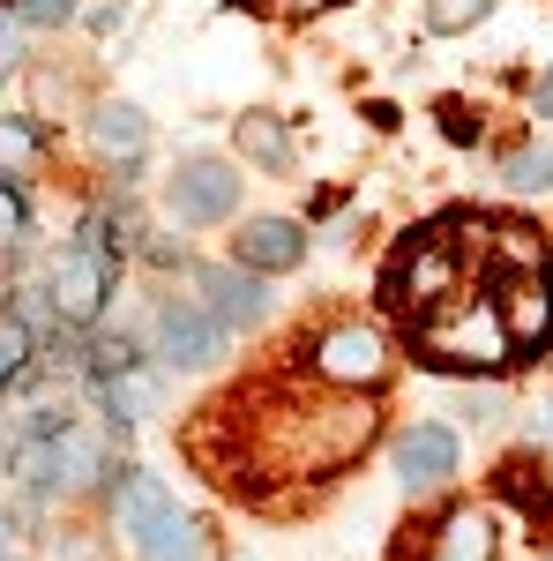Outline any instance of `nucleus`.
<instances>
[{"mask_svg":"<svg viewBox=\"0 0 553 561\" xmlns=\"http://www.w3.org/2000/svg\"><path fill=\"white\" fill-rule=\"evenodd\" d=\"M314 375H322V389H375L389 375V345L382 330H359V322H344V330H330L322 345H314Z\"/></svg>","mask_w":553,"mask_h":561,"instance_id":"7ed1b4c3","label":"nucleus"},{"mask_svg":"<svg viewBox=\"0 0 553 561\" xmlns=\"http://www.w3.org/2000/svg\"><path fill=\"white\" fill-rule=\"evenodd\" d=\"M240 150L255 165H292V135H285L277 113H240Z\"/></svg>","mask_w":553,"mask_h":561,"instance_id":"4468645a","label":"nucleus"},{"mask_svg":"<svg viewBox=\"0 0 553 561\" xmlns=\"http://www.w3.org/2000/svg\"><path fill=\"white\" fill-rule=\"evenodd\" d=\"M217 352H224V322H210V307L172 300L158 314V359L165 367H210Z\"/></svg>","mask_w":553,"mask_h":561,"instance_id":"0eeeda50","label":"nucleus"},{"mask_svg":"<svg viewBox=\"0 0 553 561\" xmlns=\"http://www.w3.org/2000/svg\"><path fill=\"white\" fill-rule=\"evenodd\" d=\"M299 248H307V232H299L292 217H255V225H240L232 262H240V270H255V277H269V270H292Z\"/></svg>","mask_w":553,"mask_h":561,"instance_id":"1a4fd4ad","label":"nucleus"},{"mask_svg":"<svg viewBox=\"0 0 553 561\" xmlns=\"http://www.w3.org/2000/svg\"><path fill=\"white\" fill-rule=\"evenodd\" d=\"M8 15H15V23H68L76 0H8Z\"/></svg>","mask_w":553,"mask_h":561,"instance_id":"aec40b11","label":"nucleus"},{"mask_svg":"<svg viewBox=\"0 0 553 561\" xmlns=\"http://www.w3.org/2000/svg\"><path fill=\"white\" fill-rule=\"evenodd\" d=\"M113 300V255L97 248V240H83L76 255L53 270V285H45V307L60 314V322H97V307Z\"/></svg>","mask_w":553,"mask_h":561,"instance_id":"20e7f679","label":"nucleus"},{"mask_svg":"<svg viewBox=\"0 0 553 561\" xmlns=\"http://www.w3.org/2000/svg\"><path fill=\"white\" fill-rule=\"evenodd\" d=\"M509 180L516 187H553V150H523V158H509Z\"/></svg>","mask_w":553,"mask_h":561,"instance_id":"6ab92c4d","label":"nucleus"},{"mask_svg":"<svg viewBox=\"0 0 553 561\" xmlns=\"http://www.w3.org/2000/svg\"><path fill=\"white\" fill-rule=\"evenodd\" d=\"M464 412H471V420H494V412H502V397H494V389H486V397L471 389V397H464Z\"/></svg>","mask_w":553,"mask_h":561,"instance_id":"4be33fe9","label":"nucleus"},{"mask_svg":"<svg viewBox=\"0 0 553 561\" xmlns=\"http://www.w3.org/2000/svg\"><path fill=\"white\" fill-rule=\"evenodd\" d=\"M23 232V203H15V187H0V248Z\"/></svg>","mask_w":553,"mask_h":561,"instance_id":"412c9836","label":"nucleus"},{"mask_svg":"<svg viewBox=\"0 0 553 561\" xmlns=\"http://www.w3.org/2000/svg\"><path fill=\"white\" fill-rule=\"evenodd\" d=\"M486 8H494V0H426V31L457 38V31H471V23H479Z\"/></svg>","mask_w":553,"mask_h":561,"instance_id":"f3484780","label":"nucleus"},{"mask_svg":"<svg viewBox=\"0 0 553 561\" xmlns=\"http://www.w3.org/2000/svg\"><path fill=\"white\" fill-rule=\"evenodd\" d=\"M426 561H494V524H486V510H449V517L434 524Z\"/></svg>","mask_w":553,"mask_h":561,"instance_id":"f8f14e48","label":"nucleus"},{"mask_svg":"<svg viewBox=\"0 0 553 561\" xmlns=\"http://www.w3.org/2000/svg\"><path fill=\"white\" fill-rule=\"evenodd\" d=\"M419 352L434 367H486V375L516 359L509 330H502V307L486 300V293H457L434 314H419Z\"/></svg>","mask_w":553,"mask_h":561,"instance_id":"f03ea898","label":"nucleus"},{"mask_svg":"<svg viewBox=\"0 0 553 561\" xmlns=\"http://www.w3.org/2000/svg\"><path fill=\"white\" fill-rule=\"evenodd\" d=\"M23 367H31V337H23V330L8 322V330H0V389L23 382Z\"/></svg>","mask_w":553,"mask_h":561,"instance_id":"a211bd4d","label":"nucleus"},{"mask_svg":"<svg viewBox=\"0 0 553 561\" xmlns=\"http://www.w3.org/2000/svg\"><path fill=\"white\" fill-rule=\"evenodd\" d=\"M539 113H546V121H553V68H546V76H539Z\"/></svg>","mask_w":553,"mask_h":561,"instance_id":"b1692460","label":"nucleus"},{"mask_svg":"<svg viewBox=\"0 0 553 561\" xmlns=\"http://www.w3.org/2000/svg\"><path fill=\"white\" fill-rule=\"evenodd\" d=\"M262 8H322V0H262Z\"/></svg>","mask_w":553,"mask_h":561,"instance_id":"393cba45","label":"nucleus"},{"mask_svg":"<svg viewBox=\"0 0 553 561\" xmlns=\"http://www.w3.org/2000/svg\"><path fill=\"white\" fill-rule=\"evenodd\" d=\"M375 442V404L352 389H307V397H277L255 404L247 420V465L262 479H314L352 465Z\"/></svg>","mask_w":553,"mask_h":561,"instance_id":"f257e3e1","label":"nucleus"},{"mask_svg":"<svg viewBox=\"0 0 553 561\" xmlns=\"http://www.w3.org/2000/svg\"><path fill=\"white\" fill-rule=\"evenodd\" d=\"M105 404H113V420H150V412H158V382L113 375V382H105Z\"/></svg>","mask_w":553,"mask_h":561,"instance_id":"dca6fc26","label":"nucleus"},{"mask_svg":"<svg viewBox=\"0 0 553 561\" xmlns=\"http://www.w3.org/2000/svg\"><path fill=\"white\" fill-rule=\"evenodd\" d=\"M113 510H120V531L150 539L172 517V494H165V479H150V472H120L113 479Z\"/></svg>","mask_w":553,"mask_h":561,"instance_id":"9b49d317","label":"nucleus"},{"mask_svg":"<svg viewBox=\"0 0 553 561\" xmlns=\"http://www.w3.org/2000/svg\"><path fill=\"white\" fill-rule=\"evenodd\" d=\"M165 203L180 225H217V217H232V203H240V173L224 165V158H187L180 173H172Z\"/></svg>","mask_w":553,"mask_h":561,"instance_id":"39448f33","label":"nucleus"},{"mask_svg":"<svg viewBox=\"0 0 553 561\" xmlns=\"http://www.w3.org/2000/svg\"><path fill=\"white\" fill-rule=\"evenodd\" d=\"M142 554H150V561H203V524L172 510V517L158 524L150 539H142Z\"/></svg>","mask_w":553,"mask_h":561,"instance_id":"2eb2a0df","label":"nucleus"},{"mask_svg":"<svg viewBox=\"0 0 553 561\" xmlns=\"http://www.w3.org/2000/svg\"><path fill=\"white\" fill-rule=\"evenodd\" d=\"M0 68H15V15H0Z\"/></svg>","mask_w":553,"mask_h":561,"instance_id":"5701e85b","label":"nucleus"},{"mask_svg":"<svg viewBox=\"0 0 553 561\" xmlns=\"http://www.w3.org/2000/svg\"><path fill=\"white\" fill-rule=\"evenodd\" d=\"M195 293L210 300V322H224V330L262 322V285H255V270H240V262H224V270H195Z\"/></svg>","mask_w":553,"mask_h":561,"instance_id":"6e6552de","label":"nucleus"},{"mask_svg":"<svg viewBox=\"0 0 553 561\" xmlns=\"http://www.w3.org/2000/svg\"><path fill=\"white\" fill-rule=\"evenodd\" d=\"M90 135H97L105 158H142V142H150V128H142L135 105H97V113H90Z\"/></svg>","mask_w":553,"mask_h":561,"instance_id":"ddd939ff","label":"nucleus"},{"mask_svg":"<svg viewBox=\"0 0 553 561\" xmlns=\"http://www.w3.org/2000/svg\"><path fill=\"white\" fill-rule=\"evenodd\" d=\"M31 479L38 486H97V479H113L105 472V442L90 427H60L45 449H31Z\"/></svg>","mask_w":553,"mask_h":561,"instance_id":"423d86ee","label":"nucleus"},{"mask_svg":"<svg viewBox=\"0 0 553 561\" xmlns=\"http://www.w3.org/2000/svg\"><path fill=\"white\" fill-rule=\"evenodd\" d=\"M449 472H457V434L449 427H412L396 442V479L404 486H441Z\"/></svg>","mask_w":553,"mask_h":561,"instance_id":"9d476101","label":"nucleus"}]
</instances>
